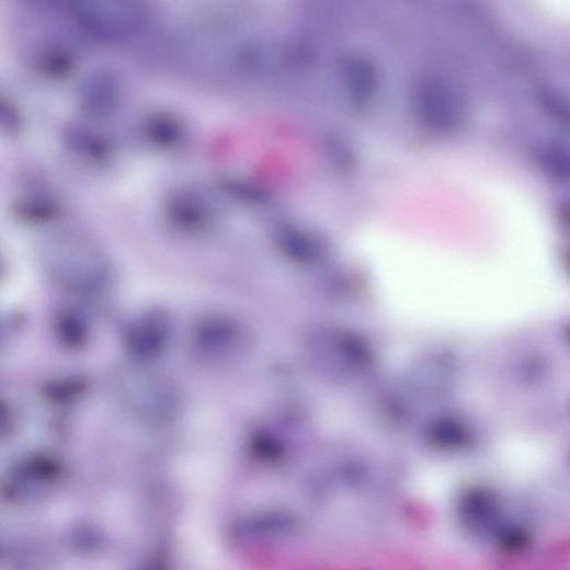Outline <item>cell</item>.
I'll return each instance as SVG.
<instances>
[{
  "label": "cell",
  "mask_w": 570,
  "mask_h": 570,
  "mask_svg": "<svg viewBox=\"0 0 570 570\" xmlns=\"http://www.w3.org/2000/svg\"><path fill=\"white\" fill-rule=\"evenodd\" d=\"M343 78L349 91L356 98L369 95L376 87V70L371 61L353 56L343 65Z\"/></svg>",
  "instance_id": "obj_4"
},
{
  "label": "cell",
  "mask_w": 570,
  "mask_h": 570,
  "mask_svg": "<svg viewBox=\"0 0 570 570\" xmlns=\"http://www.w3.org/2000/svg\"><path fill=\"white\" fill-rule=\"evenodd\" d=\"M419 111L423 119L433 127L451 126L456 117V105L452 94L437 84L425 86L419 95Z\"/></svg>",
  "instance_id": "obj_2"
},
{
  "label": "cell",
  "mask_w": 570,
  "mask_h": 570,
  "mask_svg": "<svg viewBox=\"0 0 570 570\" xmlns=\"http://www.w3.org/2000/svg\"><path fill=\"white\" fill-rule=\"evenodd\" d=\"M545 163L550 174L563 179L568 174V159L560 150H550L545 157Z\"/></svg>",
  "instance_id": "obj_6"
},
{
  "label": "cell",
  "mask_w": 570,
  "mask_h": 570,
  "mask_svg": "<svg viewBox=\"0 0 570 570\" xmlns=\"http://www.w3.org/2000/svg\"><path fill=\"white\" fill-rule=\"evenodd\" d=\"M225 187L229 189L231 192H236L238 196H247L248 200H252L253 202H259L264 197L259 187L244 184L242 182L233 181L227 184Z\"/></svg>",
  "instance_id": "obj_7"
},
{
  "label": "cell",
  "mask_w": 570,
  "mask_h": 570,
  "mask_svg": "<svg viewBox=\"0 0 570 570\" xmlns=\"http://www.w3.org/2000/svg\"><path fill=\"white\" fill-rule=\"evenodd\" d=\"M210 206L198 194L181 191L167 204L169 217L184 228L197 229L206 226L212 218Z\"/></svg>",
  "instance_id": "obj_1"
},
{
  "label": "cell",
  "mask_w": 570,
  "mask_h": 570,
  "mask_svg": "<svg viewBox=\"0 0 570 570\" xmlns=\"http://www.w3.org/2000/svg\"><path fill=\"white\" fill-rule=\"evenodd\" d=\"M142 129L152 145L161 149L175 148L184 136V127L180 119L168 113L149 116Z\"/></svg>",
  "instance_id": "obj_3"
},
{
  "label": "cell",
  "mask_w": 570,
  "mask_h": 570,
  "mask_svg": "<svg viewBox=\"0 0 570 570\" xmlns=\"http://www.w3.org/2000/svg\"><path fill=\"white\" fill-rule=\"evenodd\" d=\"M94 109L100 113L113 111L122 98V86L112 73H102L94 80Z\"/></svg>",
  "instance_id": "obj_5"
}]
</instances>
